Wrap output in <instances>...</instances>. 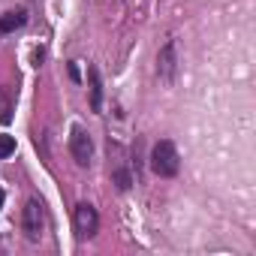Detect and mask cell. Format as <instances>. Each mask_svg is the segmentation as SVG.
<instances>
[{
    "label": "cell",
    "mask_w": 256,
    "mask_h": 256,
    "mask_svg": "<svg viewBox=\"0 0 256 256\" xmlns=\"http://www.w3.org/2000/svg\"><path fill=\"white\" fill-rule=\"evenodd\" d=\"M178 169H181V157H178L175 142L160 139V142L151 148V172L160 175V178H175Z\"/></svg>",
    "instance_id": "cell-1"
},
{
    "label": "cell",
    "mask_w": 256,
    "mask_h": 256,
    "mask_svg": "<svg viewBox=\"0 0 256 256\" xmlns=\"http://www.w3.org/2000/svg\"><path fill=\"white\" fill-rule=\"evenodd\" d=\"M22 232L28 241H40L46 232V205L40 199H28L22 208Z\"/></svg>",
    "instance_id": "cell-2"
},
{
    "label": "cell",
    "mask_w": 256,
    "mask_h": 256,
    "mask_svg": "<svg viewBox=\"0 0 256 256\" xmlns=\"http://www.w3.org/2000/svg\"><path fill=\"white\" fill-rule=\"evenodd\" d=\"M72 229H76V238H78V241H88V238L96 235V229H100V214H96V208H94L90 202H78V205H76V211H72Z\"/></svg>",
    "instance_id": "cell-3"
},
{
    "label": "cell",
    "mask_w": 256,
    "mask_h": 256,
    "mask_svg": "<svg viewBox=\"0 0 256 256\" xmlns=\"http://www.w3.org/2000/svg\"><path fill=\"white\" fill-rule=\"evenodd\" d=\"M70 154L76 160V166H90V157H94V139L90 133L84 130V126H72V133H70Z\"/></svg>",
    "instance_id": "cell-4"
},
{
    "label": "cell",
    "mask_w": 256,
    "mask_h": 256,
    "mask_svg": "<svg viewBox=\"0 0 256 256\" xmlns=\"http://www.w3.org/2000/svg\"><path fill=\"white\" fill-rule=\"evenodd\" d=\"M157 76H160V82H166V84H172L175 76H178V48H175L172 40H169V42L160 48V54H157Z\"/></svg>",
    "instance_id": "cell-5"
},
{
    "label": "cell",
    "mask_w": 256,
    "mask_h": 256,
    "mask_svg": "<svg viewBox=\"0 0 256 256\" xmlns=\"http://www.w3.org/2000/svg\"><path fill=\"white\" fill-rule=\"evenodd\" d=\"M28 24V12L24 10H10L0 16V34H16Z\"/></svg>",
    "instance_id": "cell-6"
},
{
    "label": "cell",
    "mask_w": 256,
    "mask_h": 256,
    "mask_svg": "<svg viewBox=\"0 0 256 256\" xmlns=\"http://www.w3.org/2000/svg\"><path fill=\"white\" fill-rule=\"evenodd\" d=\"M88 78H90V108L100 112L102 108V82H100V70L88 66Z\"/></svg>",
    "instance_id": "cell-7"
},
{
    "label": "cell",
    "mask_w": 256,
    "mask_h": 256,
    "mask_svg": "<svg viewBox=\"0 0 256 256\" xmlns=\"http://www.w3.org/2000/svg\"><path fill=\"white\" fill-rule=\"evenodd\" d=\"M12 108H16V102H12V94L0 84V124H10L12 120Z\"/></svg>",
    "instance_id": "cell-8"
},
{
    "label": "cell",
    "mask_w": 256,
    "mask_h": 256,
    "mask_svg": "<svg viewBox=\"0 0 256 256\" xmlns=\"http://www.w3.org/2000/svg\"><path fill=\"white\" fill-rule=\"evenodd\" d=\"M112 184L124 193V190H130L133 187V175H130V169H114L112 172Z\"/></svg>",
    "instance_id": "cell-9"
},
{
    "label": "cell",
    "mask_w": 256,
    "mask_h": 256,
    "mask_svg": "<svg viewBox=\"0 0 256 256\" xmlns=\"http://www.w3.org/2000/svg\"><path fill=\"white\" fill-rule=\"evenodd\" d=\"M16 154V136H0V160H6V157H12Z\"/></svg>",
    "instance_id": "cell-10"
},
{
    "label": "cell",
    "mask_w": 256,
    "mask_h": 256,
    "mask_svg": "<svg viewBox=\"0 0 256 256\" xmlns=\"http://www.w3.org/2000/svg\"><path fill=\"white\" fill-rule=\"evenodd\" d=\"M66 70H70V78H72V82H78V66H76V60H72V64H66Z\"/></svg>",
    "instance_id": "cell-11"
},
{
    "label": "cell",
    "mask_w": 256,
    "mask_h": 256,
    "mask_svg": "<svg viewBox=\"0 0 256 256\" xmlns=\"http://www.w3.org/2000/svg\"><path fill=\"white\" fill-rule=\"evenodd\" d=\"M42 58H46V52H42V48H36V52H34V66H40V64H42Z\"/></svg>",
    "instance_id": "cell-12"
},
{
    "label": "cell",
    "mask_w": 256,
    "mask_h": 256,
    "mask_svg": "<svg viewBox=\"0 0 256 256\" xmlns=\"http://www.w3.org/2000/svg\"><path fill=\"white\" fill-rule=\"evenodd\" d=\"M4 199H6V196H4V190H0V208H4Z\"/></svg>",
    "instance_id": "cell-13"
}]
</instances>
